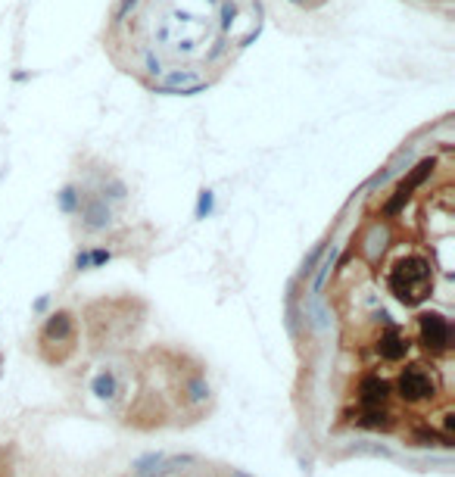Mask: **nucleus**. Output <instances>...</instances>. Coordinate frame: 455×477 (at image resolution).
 Here are the masks:
<instances>
[{"label":"nucleus","instance_id":"nucleus-11","mask_svg":"<svg viewBox=\"0 0 455 477\" xmlns=\"http://www.w3.org/2000/svg\"><path fill=\"white\" fill-rule=\"evenodd\" d=\"M115 374L113 371H100L97 378H94V393L100 396V400H113L115 396Z\"/></svg>","mask_w":455,"mask_h":477},{"label":"nucleus","instance_id":"nucleus-14","mask_svg":"<svg viewBox=\"0 0 455 477\" xmlns=\"http://www.w3.org/2000/svg\"><path fill=\"white\" fill-rule=\"evenodd\" d=\"M60 206L66 209V212H75V206H78V191L75 187H66V191L60 193Z\"/></svg>","mask_w":455,"mask_h":477},{"label":"nucleus","instance_id":"nucleus-17","mask_svg":"<svg viewBox=\"0 0 455 477\" xmlns=\"http://www.w3.org/2000/svg\"><path fill=\"white\" fill-rule=\"evenodd\" d=\"M106 197H110V200H122V197H125V184H122V182H113V184H110V193H103L100 200H106Z\"/></svg>","mask_w":455,"mask_h":477},{"label":"nucleus","instance_id":"nucleus-3","mask_svg":"<svg viewBox=\"0 0 455 477\" xmlns=\"http://www.w3.org/2000/svg\"><path fill=\"white\" fill-rule=\"evenodd\" d=\"M433 169H437V163H433V159H421V163H418L415 169H411V175H409V178H402V182L396 184L393 197H390V200H387V206H384V215H387V219H393V215L409 203L411 191H415V187H421L424 182H428V175H430Z\"/></svg>","mask_w":455,"mask_h":477},{"label":"nucleus","instance_id":"nucleus-16","mask_svg":"<svg viewBox=\"0 0 455 477\" xmlns=\"http://www.w3.org/2000/svg\"><path fill=\"white\" fill-rule=\"evenodd\" d=\"M415 440H418V446H437V433L433 431H418Z\"/></svg>","mask_w":455,"mask_h":477},{"label":"nucleus","instance_id":"nucleus-9","mask_svg":"<svg viewBox=\"0 0 455 477\" xmlns=\"http://www.w3.org/2000/svg\"><path fill=\"white\" fill-rule=\"evenodd\" d=\"M160 88L169 91V94H197V91L206 88V82L200 75H193V72H172Z\"/></svg>","mask_w":455,"mask_h":477},{"label":"nucleus","instance_id":"nucleus-10","mask_svg":"<svg viewBox=\"0 0 455 477\" xmlns=\"http://www.w3.org/2000/svg\"><path fill=\"white\" fill-rule=\"evenodd\" d=\"M356 424H359V428H368V431H387L393 421H390V412L387 409H365L362 415L356 418Z\"/></svg>","mask_w":455,"mask_h":477},{"label":"nucleus","instance_id":"nucleus-6","mask_svg":"<svg viewBox=\"0 0 455 477\" xmlns=\"http://www.w3.org/2000/svg\"><path fill=\"white\" fill-rule=\"evenodd\" d=\"M387 396H390V384L384 378H378V374H365L359 381V402H362V409H384Z\"/></svg>","mask_w":455,"mask_h":477},{"label":"nucleus","instance_id":"nucleus-19","mask_svg":"<svg viewBox=\"0 0 455 477\" xmlns=\"http://www.w3.org/2000/svg\"><path fill=\"white\" fill-rule=\"evenodd\" d=\"M206 393H209V390H206L203 381H193V384H191V396H193V400H203Z\"/></svg>","mask_w":455,"mask_h":477},{"label":"nucleus","instance_id":"nucleus-2","mask_svg":"<svg viewBox=\"0 0 455 477\" xmlns=\"http://www.w3.org/2000/svg\"><path fill=\"white\" fill-rule=\"evenodd\" d=\"M418 341L430 352H446L452 346V328L440 312H424L418 318Z\"/></svg>","mask_w":455,"mask_h":477},{"label":"nucleus","instance_id":"nucleus-18","mask_svg":"<svg viewBox=\"0 0 455 477\" xmlns=\"http://www.w3.org/2000/svg\"><path fill=\"white\" fill-rule=\"evenodd\" d=\"M88 256H91V265H94V269H97V265H103V262H110V253H106V250H91Z\"/></svg>","mask_w":455,"mask_h":477},{"label":"nucleus","instance_id":"nucleus-1","mask_svg":"<svg viewBox=\"0 0 455 477\" xmlns=\"http://www.w3.org/2000/svg\"><path fill=\"white\" fill-rule=\"evenodd\" d=\"M390 293L402 303V306H421L430 293V265L421 256H406L390 269L387 274Z\"/></svg>","mask_w":455,"mask_h":477},{"label":"nucleus","instance_id":"nucleus-7","mask_svg":"<svg viewBox=\"0 0 455 477\" xmlns=\"http://www.w3.org/2000/svg\"><path fill=\"white\" fill-rule=\"evenodd\" d=\"M72 334H75V318H72L69 312H53V315H47V322H44V341L47 343H66L72 341Z\"/></svg>","mask_w":455,"mask_h":477},{"label":"nucleus","instance_id":"nucleus-22","mask_svg":"<svg viewBox=\"0 0 455 477\" xmlns=\"http://www.w3.org/2000/svg\"><path fill=\"white\" fill-rule=\"evenodd\" d=\"M234 477H247V474H241V471H237V474H234Z\"/></svg>","mask_w":455,"mask_h":477},{"label":"nucleus","instance_id":"nucleus-20","mask_svg":"<svg viewBox=\"0 0 455 477\" xmlns=\"http://www.w3.org/2000/svg\"><path fill=\"white\" fill-rule=\"evenodd\" d=\"M75 269H78V272H82V269H91V256H88V253H78V256H75Z\"/></svg>","mask_w":455,"mask_h":477},{"label":"nucleus","instance_id":"nucleus-4","mask_svg":"<svg viewBox=\"0 0 455 477\" xmlns=\"http://www.w3.org/2000/svg\"><path fill=\"white\" fill-rule=\"evenodd\" d=\"M396 393L406 402H421L433 393V381L421 365H409V368H402L399 378H396Z\"/></svg>","mask_w":455,"mask_h":477},{"label":"nucleus","instance_id":"nucleus-5","mask_svg":"<svg viewBox=\"0 0 455 477\" xmlns=\"http://www.w3.org/2000/svg\"><path fill=\"white\" fill-rule=\"evenodd\" d=\"M406 352H409V337L396 324H387V331L378 337V356L384 362H399V359H406Z\"/></svg>","mask_w":455,"mask_h":477},{"label":"nucleus","instance_id":"nucleus-12","mask_svg":"<svg viewBox=\"0 0 455 477\" xmlns=\"http://www.w3.org/2000/svg\"><path fill=\"white\" fill-rule=\"evenodd\" d=\"M160 462H162V455H160V452H150V455H143V459H137V462H134V471H137V477L150 474L156 465H160Z\"/></svg>","mask_w":455,"mask_h":477},{"label":"nucleus","instance_id":"nucleus-15","mask_svg":"<svg viewBox=\"0 0 455 477\" xmlns=\"http://www.w3.org/2000/svg\"><path fill=\"white\" fill-rule=\"evenodd\" d=\"M321 253H324V243H319V247H315V250L309 253L306 259H302V274H309V272H312V265L321 259Z\"/></svg>","mask_w":455,"mask_h":477},{"label":"nucleus","instance_id":"nucleus-23","mask_svg":"<svg viewBox=\"0 0 455 477\" xmlns=\"http://www.w3.org/2000/svg\"><path fill=\"white\" fill-rule=\"evenodd\" d=\"M293 4H306V0H293Z\"/></svg>","mask_w":455,"mask_h":477},{"label":"nucleus","instance_id":"nucleus-8","mask_svg":"<svg viewBox=\"0 0 455 477\" xmlns=\"http://www.w3.org/2000/svg\"><path fill=\"white\" fill-rule=\"evenodd\" d=\"M82 219H84V228H88V231H103V228H110L113 212H110V206H106V200L94 197V200L84 203Z\"/></svg>","mask_w":455,"mask_h":477},{"label":"nucleus","instance_id":"nucleus-13","mask_svg":"<svg viewBox=\"0 0 455 477\" xmlns=\"http://www.w3.org/2000/svg\"><path fill=\"white\" fill-rule=\"evenodd\" d=\"M212 212V191H200V200H197V219H206Z\"/></svg>","mask_w":455,"mask_h":477},{"label":"nucleus","instance_id":"nucleus-21","mask_svg":"<svg viewBox=\"0 0 455 477\" xmlns=\"http://www.w3.org/2000/svg\"><path fill=\"white\" fill-rule=\"evenodd\" d=\"M234 13H237V10H234V6H231V4H225V6H222V16H225V19H222V25H225V28L231 25V19H234Z\"/></svg>","mask_w":455,"mask_h":477}]
</instances>
